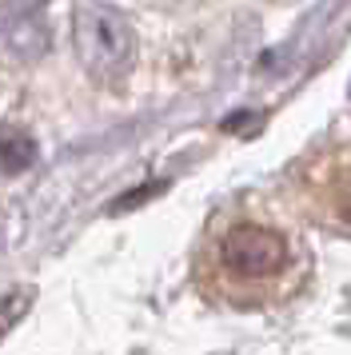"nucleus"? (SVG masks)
Masks as SVG:
<instances>
[{
  "label": "nucleus",
  "mask_w": 351,
  "mask_h": 355,
  "mask_svg": "<svg viewBox=\"0 0 351 355\" xmlns=\"http://www.w3.org/2000/svg\"><path fill=\"white\" fill-rule=\"evenodd\" d=\"M204 279L236 307H271L303 288L307 252L291 227L268 216H232L207 243Z\"/></svg>",
  "instance_id": "f257e3e1"
},
{
  "label": "nucleus",
  "mask_w": 351,
  "mask_h": 355,
  "mask_svg": "<svg viewBox=\"0 0 351 355\" xmlns=\"http://www.w3.org/2000/svg\"><path fill=\"white\" fill-rule=\"evenodd\" d=\"M72 40L80 64L96 84H120L136 64V33L124 12H116L104 0H76Z\"/></svg>",
  "instance_id": "f03ea898"
},
{
  "label": "nucleus",
  "mask_w": 351,
  "mask_h": 355,
  "mask_svg": "<svg viewBox=\"0 0 351 355\" xmlns=\"http://www.w3.org/2000/svg\"><path fill=\"white\" fill-rule=\"evenodd\" d=\"M296 200L311 224L351 236V140L319 148L296 172Z\"/></svg>",
  "instance_id": "7ed1b4c3"
},
{
  "label": "nucleus",
  "mask_w": 351,
  "mask_h": 355,
  "mask_svg": "<svg viewBox=\"0 0 351 355\" xmlns=\"http://www.w3.org/2000/svg\"><path fill=\"white\" fill-rule=\"evenodd\" d=\"M0 44L24 64L44 60L52 49L44 0H0Z\"/></svg>",
  "instance_id": "20e7f679"
},
{
  "label": "nucleus",
  "mask_w": 351,
  "mask_h": 355,
  "mask_svg": "<svg viewBox=\"0 0 351 355\" xmlns=\"http://www.w3.org/2000/svg\"><path fill=\"white\" fill-rule=\"evenodd\" d=\"M32 164H36V140H32L24 128H0V172H8V176H20V172H28Z\"/></svg>",
  "instance_id": "39448f33"
},
{
  "label": "nucleus",
  "mask_w": 351,
  "mask_h": 355,
  "mask_svg": "<svg viewBox=\"0 0 351 355\" xmlns=\"http://www.w3.org/2000/svg\"><path fill=\"white\" fill-rule=\"evenodd\" d=\"M28 300H32L28 291H12V295L4 300V307H0V336H4V327H8V323H16V315L28 307Z\"/></svg>",
  "instance_id": "423d86ee"
},
{
  "label": "nucleus",
  "mask_w": 351,
  "mask_h": 355,
  "mask_svg": "<svg viewBox=\"0 0 351 355\" xmlns=\"http://www.w3.org/2000/svg\"><path fill=\"white\" fill-rule=\"evenodd\" d=\"M172 4H180V0H172Z\"/></svg>",
  "instance_id": "0eeeda50"
},
{
  "label": "nucleus",
  "mask_w": 351,
  "mask_h": 355,
  "mask_svg": "<svg viewBox=\"0 0 351 355\" xmlns=\"http://www.w3.org/2000/svg\"><path fill=\"white\" fill-rule=\"evenodd\" d=\"M284 4H287V0H284Z\"/></svg>",
  "instance_id": "6e6552de"
}]
</instances>
